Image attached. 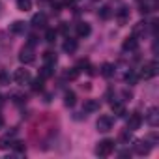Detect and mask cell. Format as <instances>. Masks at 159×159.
Returning a JSON list of instances; mask_svg holds the SVG:
<instances>
[{
	"mask_svg": "<svg viewBox=\"0 0 159 159\" xmlns=\"http://www.w3.org/2000/svg\"><path fill=\"white\" fill-rule=\"evenodd\" d=\"M60 30H62V32H64V34H67V30H69V28H67V25H66V23H64V25H62V28H60Z\"/></svg>",
	"mask_w": 159,
	"mask_h": 159,
	"instance_id": "33",
	"label": "cell"
},
{
	"mask_svg": "<svg viewBox=\"0 0 159 159\" xmlns=\"http://www.w3.org/2000/svg\"><path fill=\"white\" fill-rule=\"evenodd\" d=\"M140 124H142V116L140 114H131L129 116V120H127V131H135V129H139L140 127Z\"/></svg>",
	"mask_w": 159,
	"mask_h": 159,
	"instance_id": "6",
	"label": "cell"
},
{
	"mask_svg": "<svg viewBox=\"0 0 159 159\" xmlns=\"http://www.w3.org/2000/svg\"><path fill=\"white\" fill-rule=\"evenodd\" d=\"M122 96H124L125 99H131V92H129V90H124V94H122Z\"/></svg>",
	"mask_w": 159,
	"mask_h": 159,
	"instance_id": "31",
	"label": "cell"
},
{
	"mask_svg": "<svg viewBox=\"0 0 159 159\" xmlns=\"http://www.w3.org/2000/svg\"><path fill=\"white\" fill-rule=\"evenodd\" d=\"M146 30V23H137L135 26H133V36H139V34H142Z\"/></svg>",
	"mask_w": 159,
	"mask_h": 159,
	"instance_id": "22",
	"label": "cell"
},
{
	"mask_svg": "<svg viewBox=\"0 0 159 159\" xmlns=\"http://www.w3.org/2000/svg\"><path fill=\"white\" fill-rule=\"evenodd\" d=\"M146 122H148L152 127L157 125V109H150V111H148V114H146Z\"/></svg>",
	"mask_w": 159,
	"mask_h": 159,
	"instance_id": "11",
	"label": "cell"
},
{
	"mask_svg": "<svg viewBox=\"0 0 159 159\" xmlns=\"http://www.w3.org/2000/svg\"><path fill=\"white\" fill-rule=\"evenodd\" d=\"M96 125H98V131L107 133V131L112 129V118H111V116H99V120H98Z\"/></svg>",
	"mask_w": 159,
	"mask_h": 159,
	"instance_id": "4",
	"label": "cell"
},
{
	"mask_svg": "<svg viewBox=\"0 0 159 159\" xmlns=\"http://www.w3.org/2000/svg\"><path fill=\"white\" fill-rule=\"evenodd\" d=\"M32 90H34V92H41V90H43V79H41V77L32 81Z\"/></svg>",
	"mask_w": 159,
	"mask_h": 159,
	"instance_id": "21",
	"label": "cell"
},
{
	"mask_svg": "<svg viewBox=\"0 0 159 159\" xmlns=\"http://www.w3.org/2000/svg\"><path fill=\"white\" fill-rule=\"evenodd\" d=\"M64 51H66V52H75V51H77V39L67 38V39L64 41Z\"/></svg>",
	"mask_w": 159,
	"mask_h": 159,
	"instance_id": "13",
	"label": "cell"
},
{
	"mask_svg": "<svg viewBox=\"0 0 159 159\" xmlns=\"http://www.w3.org/2000/svg\"><path fill=\"white\" fill-rule=\"evenodd\" d=\"M36 41H38V38H36V36H28V45H34Z\"/></svg>",
	"mask_w": 159,
	"mask_h": 159,
	"instance_id": "30",
	"label": "cell"
},
{
	"mask_svg": "<svg viewBox=\"0 0 159 159\" xmlns=\"http://www.w3.org/2000/svg\"><path fill=\"white\" fill-rule=\"evenodd\" d=\"M111 15H112V11H111L109 6H103V8L99 10V17H101V19H109Z\"/></svg>",
	"mask_w": 159,
	"mask_h": 159,
	"instance_id": "24",
	"label": "cell"
},
{
	"mask_svg": "<svg viewBox=\"0 0 159 159\" xmlns=\"http://www.w3.org/2000/svg\"><path fill=\"white\" fill-rule=\"evenodd\" d=\"M51 75H52V66H51V64H45L43 69H41V79H47V77H51Z\"/></svg>",
	"mask_w": 159,
	"mask_h": 159,
	"instance_id": "23",
	"label": "cell"
},
{
	"mask_svg": "<svg viewBox=\"0 0 159 159\" xmlns=\"http://www.w3.org/2000/svg\"><path fill=\"white\" fill-rule=\"evenodd\" d=\"M54 38H56V30H52V28H49V30L45 32V41H49V43H52V41H54Z\"/></svg>",
	"mask_w": 159,
	"mask_h": 159,
	"instance_id": "26",
	"label": "cell"
},
{
	"mask_svg": "<svg viewBox=\"0 0 159 159\" xmlns=\"http://www.w3.org/2000/svg\"><path fill=\"white\" fill-rule=\"evenodd\" d=\"M2 125H4V118H2V116H0V127H2Z\"/></svg>",
	"mask_w": 159,
	"mask_h": 159,
	"instance_id": "34",
	"label": "cell"
},
{
	"mask_svg": "<svg viewBox=\"0 0 159 159\" xmlns=\"http://www.w3.org/2000/svg\"><path fill=\"white\" fill-rule=\"evenodd\" d=\"M84 112H96L98 109H99V103L96 101V99H88V101H84Z\"/></svg>",
	"mask_w": 159,
	"mask_h": 159,
	"instance_id": "10",
	"label": "cell"
},
{
	"mask_svg": "<svg viewBox=\"0 0 159 159\" xmlns=\"http://www.w3.org/2000/svg\"><path fill=\"white\" fill-rule=\"evenodd\" d=\"M13 79H15V83L25 84V83L30 81V71H28V69H17V71L13 73Z\"/></svg>",
	"mask_w": 159,
	"mask_h": 159,
	"instance_id": "5",
	"label": "cell"
},
{
	"mask_svg": "<svg viewBox=\"0 0 159 159\" xmlns=\"http://www.w3.org/2000/svg\"><path fill=\"white\" fill-rule=\"evenodd\" d=\"M62 2H64L66 6H71V4H75V0H62Z\"/></svg>",
	"mask_w": 159,
	"mask_h": 159,
	"instance_id": "32",
	"label": "cell"
},
{
	"mask_svg": "<svg viewBox=\"0 0 159 159\" xmlns=\"http://www.w3.org/2000/svg\"><path fill=\"white\" fill-rule=\"evenodd\" d=\"M111 107H112V112H114L116 116H125V107H124L122 103H112Z\"/></svg>",
	"mask_w": 159,
	"mask_h": 159,
	"instance_id": "18",
	"label": "cell"
},
{
	"mask_svg": "<svg viewBox=\"0 0 159 159\" xmlns=\"http://www.w3.org/2000/svg\"><path fill=\"white\" fill-rule=\"evenodd\" d=\"M135 152H137L139 155H146V153L150 152V144H148V140H137V144H135Z\"/></svg>",
	"mask_w": 159,
	"mask_h": 159,
	"instance_id": "8",
	"label": "cell"
},
{
	"mask_svg": "<svg viewBox=\"0 0 159 159\" xmlns=\"http://www.w3.org/2000/svg\"><path fill=\"white\" fill-rule=\"evenodd\" d=\"M112 73H114L112 64H103V66H101V75H103V77H111Z\"/></svg>",
	"mask_w": 159,
	"mask_h": 159,
	"instance_id": "19",
	"label": "cell"
},
{
	"mask_svg": "<svg viewBox=\"0 0 159 159\" xmlns=\"http://www.w3.org/2000/svg\"><path fill=\"white\" fill-rule=\"evenodd\" d=\"M11 32H13V34H25V32H26V25H25L23 21H15V23L11 25Z\"/></svg>",
	"mask_w": 159,
	"mask_h": 159,
	"instance_id": "12",
	"label": "cell"
},
{
	"mask_svg": "<svg viewBox=\"0 0 159 159\" xmlns=\"http://www.w3.org/2000/svg\"><path fill=\"white\" fill-rule=\"evenodd\" d=\"M17 10H19V11H28V10H32V0H17Z\"/></svg>",
	"mask_w": 159,
	"mask_h": 159,
	"instance_id": "14",
	"label": "cell"
},
{
	"mask_svg": "<svg viewBox=\"0 0 159 159\" xmlns=\"http://www.w3.org/2000/svg\"><path fill=\"white\" fill-rule=\"evenodd\" d=\"M10 83V75L8 71H0V84H8Z\"/></svg>",
	"mask_w": 159,
	"mask_h": 159,
	"instance_id": "27",
	"label": "cell"
},
{
	"mask_svg": "<svg viewBox=\"0 0 159 159\" xmlns=\"http://www.w3.org/2000/svg\"><path fill=\"white\" fill-rule=\"evenodd\" d=\"M90 32H92V28H90L88 23L77 25V34H79V38H86V36H90Z\"/></svg>",
	"mask_w": 159,
	"mask_h": 159,
	"instance_id": "9",
	"label": "cell"
},
{
	"mask_svg": "<svg viewBox=\"0 0 159 159\" xmlns=\"http://www.w3.org/2000/svg\"><path fill=\"white\" fill-rule=\"evenodd\" d=\"M112 152H114V140H111V139L101 140V142L98 144V148H96V153H98L99 157H107V155H111Z\"/></svg>",
	"mask_w": 159,
	"mask_h": 159,
	"instance_id": "1",
	"label": "cell"
},
{
	"mask_svg": "<svg viewBox=\"0 0 159 159\" xmlns=\"http://www.w3.org/2000/svg\"><path fill=\"white\" fill-rule=\"evenodd\" d=\"M75 101H77L75 94H73V92H67V94H66V98H64V103H66L67 107H73V105H75Z\"/></svg>",
	"mask_w": 159,
	"mask_h": 159,
	"instance_id": "20",
	"label": "cell"
},
{
	"mask_svg": "<svg viewBox=\"0 0 159 159\" xmlns=\"http://www.w3.org/2000/svg\"><path fill=\"white\" fill-rule=\"evenodd\" d=\"M125 81H127V83H131V84H133V83H137V75H135V73H127V75H125Z\"/></svg>",
	"mask_w": 159,
	"mask_h": 159,
	"instance_id": "28",
	"label": "cell"
},
{
	"mask_svg": "<svg viewBox=\"0 0 159 159\" xmlns=\"http://www.w3.org/2000/svg\"><path fill=\"white\" fill-rule=\"evenodd\" d=\"M79 73H81V71H79L77 67H73V69H69V71L66 73V79H69V81H75V79L79 77Z\"/></svg>",
	"mask_w": 159,
	"mask_h": 159,
	"instance_id": "25",
	"label": "cell"
},
{
	"mask_svg": "<svg viewBox=\"0 0 159 159\" xmlns=\"http://www.w3.org/2000/svg\"><path fill=\"white\" fill-rule=\"evenodd\" d=\"M43 60H45V64H51V66H54V64H56V52H52V51H47V52L43 54Z\"/></svg>",
	"mask_w": 159,
	"mask_h": 159,
	"instance_id": "17",
	"label": "cell"
},
{
	"mask_svg": "<svg viewBox=\"0 0 159 159\" xmlns=\"http://www.w3.org/2000/svg\"><path fill=\"white\" fill-rule=\"evenodd\" d=\"M45 23H47V17H45L43 13H38V15L32 17V25H34V26H43Z\"/></svg>",
	"mask_w": 159,
	"mask_h": 159,
	"instance_id": "16",
	"label": "cell"
},
{
	"mask_svg": "<svg viewBox=\"0 0 159 159\" xmlns=\"http://www.w3.org/2000/svg\"><path fill=\"white\" fill-rule=\"evenodd\" d=\"M19 60H21L23 64H32V62L36 60V54H34V49H32V45H26V47H23V49H21Z\"/></svg>",
	"mask_w": 159,
	"mask_h": 159,
	"instance_id": "2",
	"label": "cell"
},
{
	"mask_svg": "<svg viewBox=\"0 0 159 159\" xmlns=\"http://www.w3.org/2000/svg\"><path fill=\"white\" fill-rule=\"evenodd\" d=\"M157 75V62H148V64H144V67H142V71H140V77L142 79H152V77H155Z\"/></svg>",
	"mask_w": 159,
	"mask_h": 159,
	"instance_id": "3",
	"label": "cell"
},
{
	"mask_svg": "<svg viewBox=\"0 0 159 159\" xmlns=\"http://www.w3.org/2000/svg\"><path fill=\"white\" fill-rule=\"evenodd\" d=\"M124 51H137V47H139V39H137V36H131V38H127L125 41H124Z\"/></svg>",
	"mask_w": 159,
	"mask_h": 159,
	"instance_id": "7",
	"label": "cell"
},
{
	"mask_svg": "<svg viewBox=\"0 0 159 159\" xmlns=\"http://www.w3.org/2000/svg\"><path fill=\"white\" fill-rule=\"evenodd\" d=\"M116 17H118V21H120V25H124V23L129 19V10H127V8H120L118 13H116Z\"/></svg>",
	"mask_w": 159,
	"mask_h": 159,
	"instance_id": "15",
	"label": "cell"
},
{
	"mask_svg": "<svg viewBox=\"0 0 159 159\" xmlns=\"http://www.w3.org/2000/svg\"><path fill=\"white\" fill-rule=\"evenodd\" d=\"M11 146H13L17 152H25V144H23V142H19V140H17V142H13Z\"/></svg>",
	"mask_w": 159,
	"mask_h": 159,
	"instance_id": "29",
	"label": "cell"
}]
</instances>
